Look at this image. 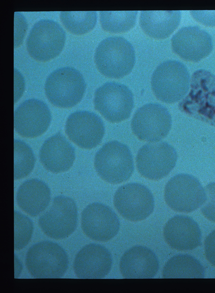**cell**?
Masks as SVG:
<instances>
[{
  "label": "cell",
  "mask_w": 215,
  "mask_h": 293,
  "mask_svg": "<svg viewBox=\"0 0 215 293\" xmlns=\"http://www.w3.org/2000/svg\"><path fill=\"white\" fill-rule=\"evenodd\" d=\"M95 62L104 76L120 78L129 74L134 67L136 55L132 44L120 36H112L101 41L96 48Z\"/></svg>",
  "instance_id": "6da1fadb"
},
{
  "label": "cell",
  "mask_w": 215,
  "mask_h": 293,
  "mask_svg": "<svg viewBox=\"0 0 215 293\" xmlns=\"http://www.w3.org/2000/svg\"><path fill=\"white\" fill-rule=\"evenodd\" d=\"M25 265L34 278H59L67 271L69 260L66 252L60 245L50 241H43L29 249Z\"/></svg>",
  "instance_id": "7a4b0ae2"
},
{
  "label": "cell",
  "mask_w": 215,
  "mask_h": 293,
  "mask_svg": "<svg viewBox=\"0 0 215 293\" xmlns=\"http://www.w3.org/2000/svg\"><path fill=\"white\" fill-rule=\"evenodd\" d=\"M86 84L77 69L65 67L52 72L47 77L45 92L53 105L62 108L71 107L82 100Z\"/></svg>",
  "instance_id": "3957f363"
},
{
  "label": "cell",
  "mask_w": 215,
  "mask_h": 293,
  "mask_svg": "<svg viewBox=\"0 0 215 293\" xmlns=\"http://www.w3.org/2000/svg\"><path fill=\"white\" fill-rule=\"evenodd\" d=\"M94 166L99 175L111 184L127 181L134 170L129 148L116 140L106 142L98 150L95 155Z\"/></svg>",
  "instance_id": "277c9868"
},
{
  "label": "cell",
  "mask_w": 215,
  "mask_h": 293,
  "mask_svg": "<svg viewBox=\"0 0 215 293\" xmlns=\"http://www.w3.org/2000/svg\"><path fill=\"white\" fill-rule=\"evenodd\" d=\"M190 75L186 66L175 60L159 64L153 72L151 86L155 96L160 101L172 103L181 99L190 87Z\"/></svg>",
  "instance_id": "5b68a950"
},
{
  "label": "cell",
  "mask_w": 215,
  "mask_h": 293,
  "mask_svg": "<svg viewBox=\"0 0 215 293\" xmlns=\"http://www.w3.org/2000/svg\"><path fill=\"white\" fill-rule=\"evenodd\" d=\"M95 108L108 121L112 123L128 119L134 107L132 93L125 85L116 82H106L96 90Z\"/></svg>",
  "instance_id": "8992f818"
},
{
  "label": "cell",
  "mask_w": 215,
  "mask_h": 293,
  "mask_svg": "<svg viewBox=\"0 0 215 293\" xmlns=\"http://www.w3.org/2000/svg\"><path fill=\"white\" fill-rule=\"evenodd\" d=\"M66 34L62 26L50 19H41L31 28L26 39L30 55L39 61H47L58 55L62 50Z\"/></svg>",
  "instance_id": "52a82bcc"
},
{
  "label": "cell",
  "mask_w": 215,
  "mask_h": 293,
  "mask_svg": "<svg viewBox=\"0 0 215 293\" xmlns=\"http://www.w3.org/2000/svg\"><path fill=\"white\" fill-rule=\"evenodd\" d=\"M164 196L172 210L184 213L196 210L206 199L205 190L198 179L186 173L172 177L166 185Z\"/></svg>",
  "instance_id": "ba28073f"
},
{
  "label": "cell",
  "mask_w": 215,
  "mask_h": 293,
  "mask_svg": "<svg viewBox=\"0 0 215 293\" xmlns=\"http://www.w3.org/2000/svg\"><path fill=\"white\" fill-rule=\"evenodd\" d=\"M38 223L43 232L52 239L68 237L74 231L77 224L76 203L68 196L55 197L49 209L39 217Z\"/></svg>",
  "instance_id": "9c48e42d"
},
{
  "label": "cell",
  "mask_w": 215,
  "mask_h": 293,
  "mask_svg": "<svg viewBox=\"0 0 215 293\" xmlns=\"http://www.w3.org/2000/svg\"><path fill=\"white\" fill-rule=\"evenodd\" d=\"M177 154L166 141L147 143L139 150L136 157L137 168L144 177L153 180L167 176L175 167Z\"/></svg>",
  "instance_id": "30bf717a"
},
{
  "label": "cell",
  "mask_w": 215,
  "mask_h": 293,
  "mask_svg": "<svg viewBox=\"0 0 215 293\" xmlns=\"http://www.w3.org/2000/svg\"><path fill=\"white\" fill-rule=\"evenodd\" d=\"M131 126L133 133L140 139L156 142L169 132L172 118L165 106L158 103H148L136 110Z\"/></svg>",
  "instance_id": "8fae6325"
},
{
  "label": "cell",
  "mask_w": 215,
  "mask_h": 293,
  "mask_svg": "<svg viewBox=\"0 0 215 293\" xmlns=\"http://www.w3.org/2000/svg\"><path fill=\"white\" fill-rule=\"evenodd\" d=\"M115 207L124 218L138 221L147 218L153 212L154 199L145 185L130 183L120 186L114 197Z\"/></svg>",
  "instance_id": "7c38bea8"
},
{
  "label": "cell",
  "mask_w": 215,
  "mask_h": 293,
  "mask_svg": "<svg viewBox=\"0 0 215 293\" xmlns=\"http://www.w3.org/2000/svg\"><path fill=\"white\" fill-rule=\"evenodd\" d=\"M187 114L215 126V76L212 81H203L198 71L194 73L191 90L179 104Z\"/></svg>",
  "instance_id": "4fadbf2b"
},
{
  "label": "cell",
  "mask_w": 215,
  "mask_h": 293,
  "mask_svg": "<svg viewBox=\"0 0 215 293\" xmlns=\"http://www.w3.org/2000/svg\"><path fill=\"white\" fill-rule=\"evenodd\" d=\"M65 132L76 144L90 149L101 142L105 128L103 121L98 115L89 111L78 110L68 117Z\"/></svg>",
  "instance_id": "5bb4252c"
},
{
  "label": "cell",
  "mask_w": 215,
  "mask_h": 293,
  "mask_svg": "<svg viewBox=\"0 0 215 293\" xmlns=\"http://www.w3.org/2000/svg\"><path fill=\"white\" fill-rule=\"evenodd\" d=\"M82 228L93 240L106 242L113 238L120 228L119 219L109 206L100 202L88 205L83 211Z\"/></svg>",
  "instance_id": "9a60e30c"
},
{
  "label": "cell",
  "mask_w": 215,
  "mask_h": 293,
  "mask_svg": "<svg viewBox=\"0 0 215 293\" xmlns=\"http://www.w3.org/2000/svg\"><path fill=\"white\" fill-rule=\"evenodd\" d=\"M51 119V112L46 103L37 99H30L21 103L15 110L14 128L23 137H37L47 130Z\"/></svg>",
  "instance_id": "2e32d148"
},
{
  "label": "cell",
  "mask_w": 215,
  "mask_h": 293,
  "mask_svg": "<svg viewBox=\"0 0 215 293\" xmlns=\"http://www.w3.org/2000/svg\"><path fill=\"white\" fill-rule=\"evenodd\" d=\"M171 41L173 51L189 61H199L207 56L213 48L211 36L198 26L181 28Z\"/></svg>",
  "instance_id": "e0dca14e"
},
{
  "label": "cell",
  "mask_w": 215,
  "mask_h": 293,
  "mask_svg": "<svg viewBox=\"0 0 215 293\" xmlns=\"http://www.w3.org/2000/svg\"><path fill=\"white\" fill-rule=\"evenodd\" d=\"M112 263V255L105 247L91 243L85 245L77 252L73 269L78 278L101 279L110 273Z\"/></svg>",
  "instance_id": "ac0fdd59"
},
{
  "label": "cell",
  "mask_w": 215,
  "mask_h": 293,
  "mask_svg": "<svg viewBox=\"0 0 215 293\" xmlns=\"http://www.w3.org/2000/svg\"><path fill=\"white\" fill-rule=\"evenodd\" d=\"M166 242L179 251L193 250L202 244V233L198 223L191 217L176 215L170 218L164 228Z\"/></svg>",
  "instance_id": "d6986e66"
},
{
  "label": "cell",
  "mask_w": 215,
  "mask_h": 293,
  "mask_svg": "<svg viewBox=\"0 0 215 293\" xmlns=\"http://www.w3.org/2000/svg\"><path fill=\"white\" fill-rule=\"evenodd\" d=\"M120 270L125 278H152L159 269V261L149 248L136 245L127 249L121 256Z\"/></svg>",
  "instance_id": "ffe728a7"
},
{
  "label": "cell",
  "mask_w": 215,
  "mask_h": 293,
  "mask_svg": "<svg viewBox=\"0 0 215 293\" xmlns=\"http://www.w3.org/2000/svg\"><path fill=\"white\" fill-rule=\"evenodd\" d=\"M39 157L48 170L55 173L66 171L73 165L75 149L64 136L58 133L44 142Z\"/></svg>",
  "instance_id": "44dd1931"
},
{
  "label": "cell",
  "mask_w": 215,
  "mask_h": 293,
  "mask_svg": "<svg viewBox=\"0 0 215 293\" xmlns=\"http://www.w3.org/2000/svg\"><path fill=\"white\" fill-rule=\"evenodd\" d=\"M50 198L48 186L37 179L25 181L19 186L16 194V201L19 208L33 217L45 210Z\"/></svg>",
  "instance_id": "7402d4cb"
},
{
  "label": "cell",
  "mask_w": 215,
  "mask_h": 293,
  "mask_svg": "<svg viewBox=\"0 0 215 293\" xmlns=\"http://www.w3.org/2000/svg\"><path fill=\"white\" fill-rule=\"evenodd\" d=\"M180 20V11H143L140 17V24L150 37L164 39L173 32Z\"/></svg>",
  "instance_id": "603a6c76"
},
{
  "label": "cell",
  "mask_w": 215,
  "mask_h": 293,
  "mask_svg": "<svg viewBox=\"0 0 215 293\" xmlns=\"http://www.w3.org/2000/svg\"><path fill=\"white\" fill-rule=\"evenodd\" d=\"M205 269L195 257L189 254H177L166 263L163 270L165 278H203Z\"/></svg>",
  "instance_id": "cb8c5ba5"
},
{
  "label": "cell",
  "mask_w": 215,
  "mask_h": 293,
  "mask_svg": "<svg viewBox=\"0 0 215 293\" xmlns=\"http://www.w3.org/2000/svg\"><path fill=\"white\" fill-rule=\"evenodd\" d=\"M60 19L65 27L76 35L86 34L92 30L97 21L96 11H63Z\"/></svg>",
  "instance_id": "d4e9b609"
},
{
  "label": "cell",
  "mask_w": 215,
  "mask_h": 293,
  "mask_svg": "<svg viewBox=\"0 0 215 293\" xmlns=\"http://www.w3.org/2000/svg\"><path fill=\"white\" fill-rule=\"evenodd\" d=\"M102 27L111 33H122L129 31L136 22L137 11H100Z\"/></svg>",
  "instance_id": "484cf974"
},
{
  "label": "cell",
  "mask_w": 215,
  "mask_h": 293,
  "mask_svg": "<svg viewBox=\"0 0 215 293\" xmlns=\"http://www.w3.org/2000/svg\"><path fill=\"white\" fill-rule=\"evenodd\" d=\"M14 179L27 176L33 170L35 158L31 147L24 141L14 140Z\"/></svg>",
  "instance_id": "4316f807"
},
{
  "label": "cell",
  "mask_w": 215,
  "mask_h": 293,
  "mask_svg": "<svg viewBox=\"0 0 215 293\" xmlns=\"http://www.w3.org/2000/svg\"><path fill=\"white\" fill-rule=\"evenodd\" d=\"M33 223L26 216L14 211V249L19 250L29 242L33 232Z\"/></svg>",
  "instance_id": "83f0119b"
},
{
  "label": "cell",
  "mask_w": 215,
  "mask_h": 293,
  "mask_svg": "<svg viewBox=\"0 0 215 293\" xmlns=\"http://www.w3.org/2000/svg\"><path fill=\"white\" fill-rule=\"evenodd\" d=\"M205 190L206 199L201 210L206 218L215 222V182L207 184Z\"/></svg>",
  "instance_id": "f1b7e54d"
},
{
  "label": "cell",
  "mask_w": 215,
  "mask_h": 293,
  "mask_svg": "<svg viewBox=\"0 0 215 293\" xmlns=\"http://www.w3.org/2000/svg\"><path fill=\"white\" fill-rule=\"evenodd\" d=\"M205 254L208 261L215 267V230L211 232L204 241Z\"/></svg>",
  "instance_id": "f546056e"
},
{
  "label": "cell",
  "mask_w": 215,
  "mask_h": 293,
  "mask_svg": "<svg viewBox=\"0 0 215 293\" xmlns=\"http://www.w3.org/2000/svg\"><path fill=\"white\" fill-rule=\"evenodd\" d=\"M193 16L198 21L209 26H215V11H191Z\"/></svg>",
  "instance_id": "4dcf8cb0"
}]
</instances>
